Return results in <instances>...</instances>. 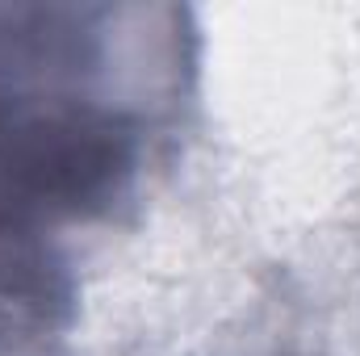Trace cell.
Returning <instances> with one entry per match:
<instances>
[{"mask_svg":"<svg viewBox=\"0 0 360 356\" xmlns=\"http://www.w3.org/2000/svg\"><path fill=\"white\" fill-rule=\"evenodd\" d=\"M130 168V134L89 105H0V235L101 205Z\"/></svg>","mask_w":360,"mask_h":356,"instance_id":"cell-1","label":"cell"}]
</instances>
